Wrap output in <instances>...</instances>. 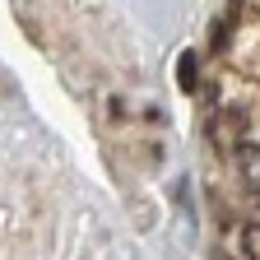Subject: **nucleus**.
<instances>
[{"label":"nucleus","instance_id":"1","mask_svg":"<svg viewBox=\"0 0 260 260\" xmlns=\"http://www.w3.org/2000/svg\"><path fill=\"white\" fill-rule=\"evenodd\" d=\"M233 158H237V177L246 181V190H260V144H237Z\"/></svg>","mask_w":260,"mask_h":260},{"label":"nucleus","instance_id":"2","mask_svg":"<svg viewBox=\"0 0 260 260\" xmlns=\"http://www.w3.org/2000/svg\"><path fill=\"white\" fill-rule=\"evenodd\" d=\"M177 84H181V93H195V88H200V65H195L190 51L177 60Z\"/></svg>","mask_w":260,"mask_h":260},{"label":"nucleus","instance_id":"3","mask_svg":"<svg viewBox=\"0 0 260 260\" xmlns=\"http://www.w3.org/2000/svg\"><path fill=\"white\" fill-rule=\"evenodd\" d=\"M242 255L246 260H260V223H246L242 228Z\"/></svg>","mask_w":260,"mask_h":260}]
</instances>
